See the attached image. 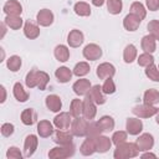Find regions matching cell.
<instances>
[{"instance_id": "7c38bea8", "label": "cell", "mask_w": 159, "mask_h": 159, "mask_svg": "<svg viewBox=\"0 0 159 159\" xmlns=\"http://www.w3.org/2000/svg\"><path fill=\"white\" fill-rule=\"evenodd\" d=\"M87 97H89L96 104H104L106 103V97H104L102 87H99V84L91 87V89L87 93Z\"/></svg>"}, {"instance_id": "6da1fadb", "label": "cell", "mask_w": 159, "mask_h": 159, "mask_svg": "<svg viewBox=\"0 0 159 159\" xmlns=\"http://www.w3.org/2000/svg\"><path fill=\"white\" fill-rule=\"evenodd\" d=\"M48 81H50V76L46 72L37 71V70H31L26 75V78H25V83H26V86L29 88L37 87L41 91H43L46 88Z\"/></svg>"}, {"instance_id": "d590c367", "label": "cell", "mask_w": 159, "mask_h": 159, "mask_svg": "<svg viewBox=\"0 0 159 159\" xmlns=\"http://www.w3.org/2000/svg\"><path fill=\"white\" fill-rule=\"evenodd\" d=\"M122 7H123L122 0H107V9H108L109 14H112V15L120 14Z\"/></svg>"}, {"instance_id": "7dc6e473", "label": "cell", "mask_w": 159, "mask_h": 159, "mask_svg": "<svg viewBox=\"0 0 159 159\" xmlns=\"http://www.w3.org/2000/svg\"><path fill=\"white\" fill-rule=\"evenodd\" d=\"M14 124H11V123H4L2 125H1V134L4 135V137H10L12 133H14Z\"/></svg>"}, {"instance_id": "d6986e66", "label": "cell", "mask_w": 159, "mask_h": 159, "mask_svg": "<svg viewBox=\"0 0 159 159\" xmlns=\"http://www.w3.org/2000/svg\"><path fill=\"white\" fill-rule=\"evenodd\" d=\"M24 34H25V36H26L27 39L35 40V39H37L39 35H40V27H39L35 22L27 20V21L25 22V26H24Z\"/></svg>"}, {"instance_id": "ee69618b", "label": "cell", "mask_w": 159, "mask_h": 159, "mask_svg": "<svg viewBox=\"0 0 159 159\" xmlns=\"http://www.w3.org/2000/svg\"><path fill=\"white\" fill-rule=\"evenodd\" d=\"M148 30L150 32V35L155 39L159 40V21L158 20H152L148 24Z\"/></svg>"}, {"instance_id": "d6a6232c", "label": "cell", "mask_w": 159, "mask_h": 159, "mask_svg": "<svg viewBox=\"0 0 159 159\" xmlns=\"http://www.w3.org/2000/svg\"><path fill=\"white\" fill-rule=\"evenodd\" d=\"M14 96L19 102H26L29 99V93L24 89V87L20 82H16L14 84Z\"/></svg>"}, {"instance_id": "681fc988", "label": "cell", "mask_w": 159, "mask_h": 159, "mask_svg": "<svg viewBox=\"0 0 159 159\" xmlns=\"http://www.w3.org/2000/svg\"><path fill=\"white\" fill-rule=\"evenodd\" d=\"M104 1H106V0H92V4H93L94 6H102V5L104 4Z\"/></svg>"}, {"instance_id": "e0dca14e", "label": "cell", "mask_w": 159, "mask_h": 159, "mask_svg": "<svg viewBox=\"0 0 159 159\" xmlns=\"http://www.w3.org/2000/svg\"><path fill=\"white\" fill-rule=\"evenodd\" d=\"M4 12L6 15H21L22 12V6L17 0H7L2 7Z\"/></svg>"}, {"instance_id": "603a6c76", "label": "cell", "mask_w": 159, "mask_h": 159, "mask_svg": "<svg viewBox=\"0 0 159 159\" xmlns=\"http://www.w3.org/2000/svg\"><path fill=\"white\" fill-rule=\"evenodd\" d=\"M46 107L51 112H60V109L62 107L61 98L57 94H48L46 97Z\"/></svg>"}, {"instance_id": "5bb4252c", "label": "cell", "mask_w": 159, "mask_h": 159, "mask_svg": "<svg viewBox=\"0 0 159 159\" xmlns=\"http://www.w3.org/2000/svg\"><path fill=\"white\" fill-rule=\"evenodd\" d=\"M125 129L130 135H138L143 130V123L138 118H128L125 123Z\"/></svg>"}, {"instance_id": "1f68e13d", "label": "cell", "mask_w": 159, "mask_h": 159, "mask_svg": "<svg viewBox=\"0 0 159 159\" xmlns=\"http://www.w3.org/2000/svg\"><path fill=\"white\" fill-rule=\"evenodd\" d=\"M137 57V48L134 45L129 43L125 46L124 52H123V60L125 63H132Z\"/></svg>"}, {"instance_id": "816d5d0a", "label": "cell", "mask_w": 159, "mask_h": 159, "mask_svg": "<svg viewBox=\"0 0 159 159\" xmlns=\"http://www.w3.org/2000/svg\"><path fill=\"white\" fill-rule=\"evenodd\" d=\"M142 158H157L155 154H152V153H145L142 155Z\"/></svg>"}, {"instance_id": "2e32d148", "label": "cell", "mask_w": 159, "mask_h": 159, "mask_svg": "<svg viewBox=\"0 0 159 159\" xmlns=\"http://www.w3.org/2000/svg\"><path fill=\"white\" fill-rule=\"evenodd\" d=\"M72 139H73V134L71 132H66L65 129H58L55 133V137H53V142L60 144V145L71 144Z\"/></svg>"}, {"instance_id": "f5cc1de1", "label": "cell", "mask_w": 159, "mask_h": 159, "mask_svg": "<svg viewBox=\"0 0 159 159\" xmlns=\"http://www.w3.org/2000/svg\"><path fill=\"white\" fill-rule=\"evenodd\" d=\"M155 120H157V123L159 124V108H158V112H157V118H155Z\"/></svg>"}, {"instance_id": "ab89813d", "label": "cell", "mask_w": 159, "mask_h": 159, "mask_svg": "<svg viewBox=\"0 0 159 159\" xmlns=\"http://www.w3.org/2000/svg\"><path fill=\"white\" fill-rule=\"evenodd\" d=\"M102 130L101 128L98 127V123L97 122H93V120H89L88 123V129H87V135L86 137H89V138H96L98 135H101Z\"/></svg>"}, {"instance_id": "8fae6325", "label": "cell", "mask_w": 159, "mask_h": 159, "mask_svg": "<svg viewBox=\"0 0 159 159\" xmlns=\"http://www.w3.org/2000/svg\"><path fill=\"white\" fill-rule=\"evenodd\" d=\"M96 113H97V109H96V103L86 96V98L83 99V117L88 120H92L94 117H96Z\"/></svg>"}, {"instance_id": "c3c4849f", "label": "cell", "mask_w": 159, "mask_h": 159, "mask_svg": "<svg viewBox=\"0 0 159 159\" xmlns=\"http://www.w3.org/2000/svg\"><path fill=\"white\" fill-rule=\"evenodd\" d=\"M147 7L150 11H157L159 9V0H147Z\"/></svg>"}, {"instance_id": "277c9868", "label": "cell", "mask_w": 159, "mask_h": 159, "mask_svg": "<svg viewBox=\"0 0 159 159\" xmlns=\"http://www.w3.org/2000/svg\"><path fill=\"white\" fill-rule=\"evenodd\" d=\"M88 123H89V120L86 119L84 117L75 118V120H72V123H71V133L76 137H86L87 129H88Z\"/></svg>"}, {"instance_id": "cb8c5ba5", "label": "cell", "mask_w": 159, "mask_h": 159, "mask_svg": "<svg viewBox=\"0 0 159 159\" xmlns=\"http://www.w3.org/2000/svg\"><path fill=\"white\" fill-rule=\"evenodd\" d=\"M37 133L42 138H47L53 133V127L48 120H40L37 124Z\"/></svg>"}, {"instance_id": "52a82bcc", "label": "cell", "mask_w": 159, "mask_h": 159, "mask_svg": "<svg viewBox=\"0 0 159 159\" xmlns=\"http://www.w3.org/2000/svg\"><path fill=\"white\" fill-rule=\"evenodd\" d=\"M37 144H39V140H37V137L34 135V134H30L26 137L25 139V143H24V157L25 158H30L36 148H37Z\"/></svg>"}, {"instance_id": "4fadbf2b", "label": "cell", "mask_w": 159, "mask_h": 159, "mask_svg": "<svg viewBox=\"0 0 159 159\" xmlns=\"http://www.w3.org/2000/svg\"><path fill=\"white\" fill-rule=\"evenodd\" d=\"M140 22H142V19H140L139 16L132 14V12L128 14V15L123 19V26H124V29L128 30V31H135V30L139 27Z\"/></svg>"}, {"instance_id": "4316f807", "label": "cell", "mask_w": 159, "mask_h": 159, "mask_svg": "<svg viewBox=\"0 0 159 159\" xmlns=\"http://www.w3.org/2000/svg\"><path fill=\"white\" fill-rule=\"evenodd\" d=\"M55 76H56V78H57L58 82H61V83H66V82H68V81L71 80V77H72V72H71L70 68L62 66V67H58V68L56 70Z\"/></svg>"}, {"instance_id": "d4e9b609", "label": "cell", "mask_w": 159, "mask_h": 159, "mask_svg": "<svg viewBox=\"0 0 159 159\" xmlns=\"http://www.w3.org/2000/svg\"><path fill=\"white\" fill-rule=\"evenodd\" d=\"M37 119V114L32 108H27L21 113V122L25 125H32Z\"/></svg>"}, {"instance_id": "f6af8a7d", "label": "cell", "mask_w": 159, "mask_h": 159, "mask_svg": "<svg viewBox=\"0 0 159 159\" xmlns=\"http://www.w3.org/2000/svg\"><path fill=\"white\" fill-rule=\"evenodd\" d=\"M125 140H127V133L123 132V130L116 132V133L113 134V137H112V143L116 144V145L122 144V143H124Z\"/></svg>"}, {"instance_id": "b9f144b4", "label": "cell", "mask_w": 159, "mask_h": 159, "mask_svg": "<svg viewBox=\"0 0 159 159\" xmlns=\"http://www.w3.org/2000/svg\"><path fill=\"white\" fill-rule=\"evenodd\" d=\"M137 61H138V65H139V66H144V67H147V66L154 63V57L152 56V53L144 52V53L139 55V57H138Z\"/></svg>"}, {"instance_id": "9a60e30c", "label": "cell", "mask_w": 159, "mask_h": 159, "mask_svg": "<svg viewBox=\"0 0 159 159\" xmlns=\"http://www.w3.org/2000/svg\"><path fill=\"white\" fill-rule=\"evenodd\" d=\"M36 20H37V24L41 26H50L53 22V14L48 9H42L37 12Z\"/></svg>"}, {"instance_id": "f907efd6", "label": "cell", "mask_w": 159, "mask_h": 159, "mask_svg": "<svg viewBox=\"0 0 159 159\" xmlns=\"http://www.w3.org/2000/svg\"><path fill=\"white\" fill-rule=\"evenodd\" d=\"M1 92H2V97H1V103H4L5 102V99H6V91H5V87L4 86H1Z\"/></svg>"}, {"instance_id": "5b68a950", "label": "cell", "mask_w": 159, "mask_h": 159, "mask_svg": "<svg viewBox=\"0 0 159 159\" xmlns=\"http://www.w3.org/2000/svg\"><path fill=\"white\" fill-rule=\"evenodd\" d=\"M157 112H158V108H155L154 106L147 104V103L138 104L133 108V113L135 116H138L139 118H149V117L157 114Z\"/></svg>"}, {"instance_id": "e575fe53", "label": "cell", "mask_w": 159, "mask_h": 159, "mask_svg": "<svg viewBox=\"0 0 159 159\" xmlns=\"http://www.w3.org/2000/svg\"><path fill=\"white\" fill-rule=\"evenodd\" d=\"M73 10H75V12H76L78 16H89V15H91V7H89V5H88L87 2H84V1L76 2Z\"/></svg>"}, {"instance_id": "9c48e42d", "label": "cell", "mask_w": 159, "mask_h": 159, "mask_svg": "<svg viewBox=\"0 0 159 159\" xmlns=\"http://www.w3.org/2000/svg\"><path fill=\"white\" fill-rule=\"evenodd\" d=\"M137 145H138V149L139 152H147L149 149L153 148L154 145V138L152 134L149 133H144L142 135H139V138L137 139Z\"/></svg>"}, {"instance_id": "74e56055", "label": "cell", "mask_w": 159, "mask_h": 159, "mask_svg": "<svg viewBox=\"0 0 159 159\" xmlns=\"http://www.w3.org/2000/svg\"><path fill=\"white\" fill-rule=\"evenodd\" d=\"M130 12L134 14V15H137V16H139L142 20H143V19L145 17V15H147V10L144 9L143 4L138 2V1H135V2H133V4L130 5Z\"/></svg>"}, {"instance_id": "ffe728a7", "label": "cell", "mask_w": 159, "mask_h": 159, "mask_svg": "<svg viewBox=\"0 0 159 159\" xmlns=\"http://www.w3.org/2000/svg\"><path fill=\"white\" fill-rule=\"evenodd\" d=\"M97 138V137H96ZM96 138H89V137H86L84 142L82 143L80 150H81V154L82 155H92L94 152H96Z\"/></svg>"}, {"instance_id": "ba28073f", "label": "cell", "mask_w": 159, "mask_h": 159, "mask_svg": "<svg viewBox=\"0 0 159 159\" xmlns=\"http://www.w3.org/2000/svg\"><path fill=\"white\" fill-rule=\"evenodd\" d=\"M71 123H72L71 113H67V112H61L53 118V124L57 129H67L70 128Z\"/></svg>"}, {"instance_id": "f546056e", "label": "cell", "mask_w": 159, "mask_h": 159, "mask_svg": "<svg viewBox=\"0 0 159 159\" xmlns=\"http://www.w3.org/2000/svg\"><path fill=\"white\" fill-rule=\"evenodd\" d=\"M97 123L102 132H111L114 128V119L109 116H103Z\"/></svg>"}, {"instance_id": "8d00e7d4", "label": "cell", "mask_w": 159, "mask_h": 159, "mask_svg": "<svg viewBox=\"0 0 159 159\" xmlns=\"http://www.w3.org/2000/svg\"><path fill=\"white\" fill-rule=\"evenodd\" d=\"M6 66H7V68H9L10 71L16 72V71H19L20 67H21V58H20L19 56H16V55L10 56V57L7 58Z\"/></svg>"}, {"instance_id": "ac0fdd59", "label": "cell", "mask_w": 159, "mask_h": 159, "mask_svg": "<svg viewBox=\"0 0 159 159\" xmlns=\"http://www.w3.org/2000/svg\"><path fill=\"white\" fill-rule=\"evenodd\" d=\"M72 89L73 92L77 94V96H84L88 93V91L91 89V82L86 78H82V80H78L73 83L72 86Z\"/></svg>"}, {"instance_id": "836d02e7", "label": "cell", "mask_w": 159, "mask_h": 159, "mask_svg": "<svg viewBox=\"0 0 159 159\" xmlns=\"http://www.w3.org/2000/svg\"><path fill=\"white\" fill-rule=\"evenodd\" d=\"M82 112H83V102H82L81 99H78V98L72 99L71 107H70V113H71V116L75 117V118H77V117H81Z\"/></svg>"}, {"instance_id": "f1b7e54d", "label": "cell", "mask_w": 159, "mask_h": 159, "mask_svg": "<svg viewBox=\"0 0 159 159\" xmlns=\"http://www.w3.org/2000/svg\"><path fill=\"white\" fill-rule=\"evenodd\" d=\"M4 22L12 30H19L22 26V19L19 15H6Z\"/></svg>"}, {"instance_id": "8992f818", "label": "cell", "mask_w": 159, "mask_h": 159, "mask_svg": "<svg viewBox=\"0 0 159 159\" xmlns=\"http://www.w3.org/2000/svg\"><path fill=\"white\" fill-rule=\"evenodd\" d=\"M83 56L86 60L96 61L102 56V48L96 43H88L83 48Z\"/></svg>"}, {"instance_id": "30bf717a", "label": "cell", "mask_w": 159, "mask_h": 159, "mask_svg": "<svg viewBox=\"0 0 159 159\" xmlns=\"http://www.w3.org/2000/svg\"><path fill=\"white\" fill-rule=\"evenodd\" d=\"M114 73H116V68L112 63L103 62L97 67V76L99 77V80L111 78V77L114 76Z\"/></svg>"}, {"instance_id": "484cf974", "label": "cell", "mask_w": 159, "mask_h": 159, "mask_svg": "<svg viewBox=\"0 0 159 159\" xmlns=\"http://www.w3.org/2000/svg\"><path fill=\"white\" fill-rule=\"evenodd\" d=\"M142 48L144 50V52L152 53L155 51L157 48V43H155V39L152 35H145L142 39Z\"/></svg>"}, {"instance_id": "83f0119b", "label": "cell", "mask_w": 159, "mask_h": 159, "mask_svg": "<svg viewBox=\"0 0 159 159\" xmlns=\"http://www.w3.org/2000/svg\"><path fill=\"white\" fill-rule=\"evenodd\" d=\"M143 101L144 103L147 104H150V106H154L159 102V92L154 88L152 89H147L144 92V97H143Z\"/></svg>"}, {"instance_id": "f35d334b", "label": "cell", "mask_w": 159, "mask_h": 159, "mask_svg": "<svg viewBox=\"0 0 159 159\" xmlns=\"http://www.w3.org/2000/svg\"><path fill=\"white\" fill-rule=\"evenodd\" d=\"M88 72H89V65L87 62H78L73 68V75H76L78 77L86 76Z\"/></svg>"}, {"instance_id": "7a4b0ae2", "label": "cell", "mask_w": 159, "mask_h": 159, "mask_svg": "<svg viewBox=\"0 0 159 159\" xmlns=\"http://www.w3.org/2000/svg\"><path fill=\"white\" fill-rule=\"evenodd\" d=\"M139 153V149H138V145L137 143H122V144H118L114 153H113V157L116 159H128V158H134L137 157Z\"/></svg>"}, {"instance_id": "7bdbcfd3", "label": "cell", "mask_w": 159, "mask_h": 159, "mask_svg": "<svg viewBox=\"0 0 159 159\" xmlns=\"http://www.w3.org/2000/svg\"><path fill=\"white\" fill-rule=\"evenodd\" d=\"M102 91L106 94H112V93L116 92V84H114L112 77L111 78H106V81H104V83L102 86Z\"/></svg>"}, {"instance_id": "7402d4cb", "label": "cell", "mask_w": 159, "mask_h": 159, "mask_svg": "<svg viewBox=\"0 0 159 159\" xmlns=\"http://www.w3.org/2000/svg\"><path fill=\"white\" fill-rule=\"evenodd\" d=\"M112 140L106 135H98L96 138V152L98 153H106L111 149Z\"/></svg>"}, {"instance_id": "60d3db41", "label": "cell", "mask_w": 159, "mask_h": 159, "mask_svg": "<svg viewBox=\"0 0 159 159\" xmlns=\"http://www.w3.org/2000/svg\"><path fill=\"white\" fill-rule=\"evenodd\" d=\"M145 75L149 80L152 81H155V82H159V70L154 66V63L149 65L145 67Z\"/></svg>"}, {"instance_id": "3957f363", "label": "cell", "mask_w": 159, "mask_h": 159, "mask_svg": "<svg viewBox=\"0 0 159 159\" xmlns=\"http://www.w3.org/2000/svg\"><path fill=\"white\" fill-rule=\"evenodd\" d=\"M73 154H75V145H73V143H71V144L52 148L48 152V158H51V159H65V158L72 157Z\"/></svg>"}, {"instance_id": "bcb514c9", "label": "cell", "mask_w": 159, "mask_h": 159, "mask_svg": "<svg viewBox=\"0 0 159 159\" xmlns=\"http://www.w3.org/2000/svg\"><path fill=\"white\" fill-rule=\"evenodd\" d=\"M6 157H7V159H21L24 155L21 154V152H20L19 148H16V147H10V148L7 149V152H6Z\"/></svg>"}, {"instance_id": "44dd1931", "label": "cell", "mask_w": 159, "mask_h": 159, "mask_svg": "<svg viewBox=\"0 0 159 159\" xmlns=\"http://www.w3.org/2000/svg\"><path fill=\"white\" fill-rule=\"evenodd\" d=\"M83 34L80 31V30H72L70 31L68 36H67V42L71 47H78L83 43Z\"/></svg>"}, {"instance_id": "4dcf8cb0", "label": "cell", "mask_w": 159, "mask_h": 159, "mask_svg": "<svg viewBox=\"0 0 159 159\" xmlns=\"http://www.w3.org/2000/svg\"><path fill=\"white\" fill-rule=\"evenodd\" d=\"M55 57L60 62H66L70 57V50L65 45H57L55 47Z\"/></svg>"}]
</instances>
